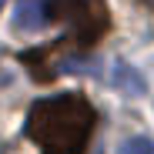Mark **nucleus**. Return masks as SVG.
Segmentation results:
<instances>
[{
  "instance_id": "obj_1",
  "label": "nucleus",
  "mask_w": 154,
  "mask_h": 154,
  "mask_svg": "<svg viewBox=\"0 0 154 154\" xmlns=\"http://www.w3.org/2000/svg\"><path fill=\"white\" fill-rule=\"evenodd\" d=\"M91 131L94 107L77 91L34 100L23 121V134L40 147V154H84Z\"/></svg>"
},
{
  "instance_id": "obj_2",
  "label": "nucleus",
  "mask_w": 154,
  "mask_h": 154,
  "mask_svg": "<svg viewBox=\"0 0 154 154\" xmlns=\"http://www.w3.org/2000/svg\"><path fill=\"white\" fill-rule=\"evenodd\" d=\"M47 23L70 27V47H91L111 27V14L104 0H44Z\"/></svg>"
},
{
  "instance_id": "obj_3",
  "label": "nucleus",
  "mask_w": 154,
  "mask_h": 154,
  "mask_svg": "<svg viewBox=\"0 0 154 154\" xmlns=\"http://www.w3.org/2000/svg\"><path fill=\"white\" fill-rule=\"evenodd\" d=\"M111 87L127 94V97H141L144 94V77L124 60H114V70H111Z\"/></svg>"
},
{
  "instance_id": "obj_4",
  "label": "nucleus",
  "mask_w": 154,
  "mask_h": 154,
  "mask_svg": "<svg viewBox=\"0 0 154 154\" xmlns=\"http://www.w3.org/2000/svg\"><path fill=\"white\" fill-rule=\"evenodd\" d=\"M14 23H17V30H37L47 23L44 17V4L40 0H20L17 10H14Z\"/></svg>"
},
{
  "instance_id": "obj_5",
  "label": "nucleus",
  "mask_w": 154,
  "mask_h": 154,
  "mask_svg": "<svg viewBox=\"0 0 154 154\" xmlns=\"http://www.w3.org/2000/svg\"><path fill=\"white\" fill-rule=\"evenodd\" d=\"M117 154H154V141L151 137H131L117 147Z\"/></svg>"
},
{
  "instance_id": "obj_6",
  "label": "nucleus",
  "mask_w": 154,
  "mask_h": 154,
  "mask_svg": "<svg viewBox=\"0 0 154 154\" xmlns=\"http://www.w3.org/2000/svg\"><path fill=\"white\" fill-rule=\"evenodd\" d=\"M137 4H144V7H151V10H154V0H137Z\"/></svg>"
},
{
  "instance_id": "obj_7",
  "label": "nucleus",
  "mask_w": 154,
  "mask_h": 154,
  "mask_svg": "<svg viewBox=\"0 0 154 154\" xmlns=\"http://www.w3.org/2000/svg\"><path fill=\"white\" fill-rule=\"evenodd\" d=\"M0 10H4V0H0Z\"/></svg>"
}]
</instances>
